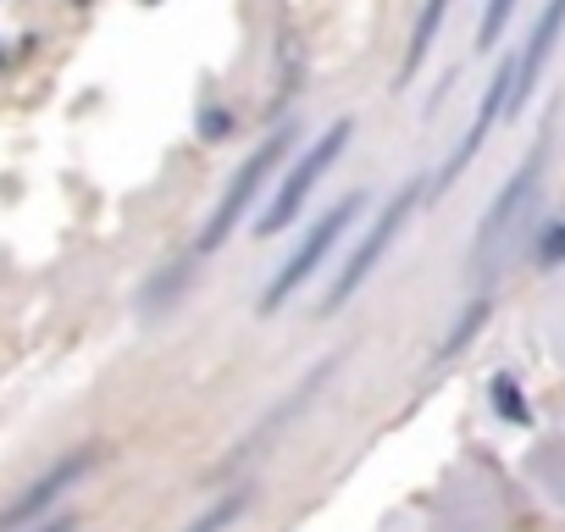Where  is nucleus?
<instances>
[{
	"instance_id": "nucleus-1",
	"label": "nucleus",
	"mask_w": 565,
	"mask_h": 532,
	"mask_svg": "<svg viewBox=\"0 0 565 532\" xmlns=\"http://www.w3.org/2000/svg\"><path fill=\"white\" fill-rule=\"evenodd\" d=\"M543 161H548V134H537L532 156L510 172V183H504V189H499V200L488 205V216H482V227H477V238H471V266H477V273L504 255V244H510V238H515V227L526 222V205H532V194H537Z\"/></svg>"
},
{
	"instance_id": "nucleus-2",
	"label": "nucleus",
	"mask_w": 565,
	"mask_h": 532,
	"mask_svg": "<svg viewBox=\"0 0 565 532\" xmlns=\"http://www.w3.org/2000/svg\"><path fill=\"white\" fill-rule=\"evenodd\" d=\"M350 134H355L350 123H333L328 134H317V139L306 145V156L295 161V172H289V178H282V183H277V194H271V205H266V211H260V222H255V233H260V238H271V233H282V227H289V222H295V216L306 211V200H311V189H317V183H322V172H328V167H333V161L344 156V145H350Z\"/></svg>"
},
{
	"instance_id": "nucleus-3",
	"label": "nucleus",
	"mask_w": 565,
	"mask_h": 532,
	"mask_svg": "<svg viewBox=\"0 0 565 532\" xmlns=\"http://www.w3.org/2000/svg\"><path fill=\"white\" fill-rule=\"evenodd\" d=\"M361 211H366V194L355 189V194H344V200H339L328 216H317V222H311V233L300 238V249L289 255V266H282V273L266 284V295H260V317H271L282 300H289V295H295V289H300L311 273H317V266L328 260V249L339 244V233H344V227H350Z\"/></svg>"
},
{
	"instance_id": "nucleus-4",
	"label": "nucleus",
	"mask_w": 565,
	"mask_h": 532,
	"mask_svg": "<svg viewBox=\"0 0 565 532\" xmlns=\"http://www.w3.org/2000/svg\"><path fill=\"white\" fill-rule=\"evenodd\" d=\"M295 145V128H277L260 150H249L244 156V167L233 172V183H227V194H222V205L211 211V222H205V233H200V255H211L216 244H227V233L244 222V211L255 205V194H260V183L271 178V167L282 161V150Z\"/></svg>"
},
{
	"instance_id": "nucleus-5",
	"label": "nucleus",
	"mask_w": 565,
	"mask_h": 532,
	"mask_svg": "<svg viewBox=\"0 0 565 532\" xmlns=\"http://www.w3.org/2000/svg\"><path fill=\"white\" fill-rule=\"evenodd\" d=\"M416 194H422V183H405V189H399V194H394V200L377 211V222L366 227V238L355 244V255L344 260V273L333 278V289H328V300H322V317H333V311H339V306H344V300H350V295H355L366 278H372V266L383 260V249L394 244V233L411 222V211H416Z\"/></svg>"
},
{
	"instance_id": "nucleus-6",
	"label": "nucleus",
	"mask_w": 565,
	"mask_h": 532,
	"mask_svg": "<svg viewBox=\"0 0 565 532\" xmlns=\"http://www.w3.org/2000/svg\"><path fill=\"white\" fill-rule=\"evenodd\" d=\"M95 455H100V449H78V455L56 460V466H51L40 482H29V493H18L7 510H0V532H18V526L40 521V515H45V510H51V504H56V499H62V493H67V488H73V482H78L89 466H95Z\"/></svg>"
},
{
	"instance_id": "nucleus-7",
	"label": "nucleus",
	"mask_w": 565,
	"mask_h": 532,
	"mask_svg": "<svg viewBox=\"0 0 565 532\" xmlns=\"http://www.w3.org/2000/svg\"><path fill=\"white\" fill-rule=\"evenodd\" d=\"M510 100H515V62H504V67H499V78L488 84V95H482V106H477V117H471V128H466L460 150H455V156H449V167L438 172V194H444V189H449V183L466 172V161L482 150V139H488V134H493V123L510 111Z\"/></svg>"
},
{
	"instance_id": "nucleus-8",
	"label": "nucleus",
	"mask_w": 565,
	"mask_h": 532,
	"mask_svg": "<svg viewBox=\"0 0 565 532\" xmlns=\"http://www.w3.org/2000/svg\"><path fill=\"white\" fill-rule=\"evenodd\" d=\"M559 29H565V0H548L537 29H532V40H526V51L515 56V89H532L537 84V73L548 67V56L559 45Z\"/></svg>"
},
{
	"instance_id": "nucleus-9",
	"label": "nucleus",
	"mask_w": 565,
	"mask_h": 532,
	"mask_svg": "<svg viewBox=\"0 0 565 532\" xmlns=\"http://www.w3.org/2000/svg\"><path fill=\"white\" fill-rule=\"evenodd\" d=\"M449 7H455V0H422V18H416V34H411V51H405V78L427 62V51H433V40H438Z\"/></svg>"
},
{
	"instance_id": "nucleus-10",
	"label": "nucleus",
	"mask_w": 565,
	"mask_h": 532,
	"mask_svg": "<svg viewBox=\"0 0 565 532\" xmlns=\"http://www.w3.org/2000/svg\"><path fill=\"white\" fill-rule=\"evenodd\" d=\"M510 12H515V0H488V12H482V23H477V45H482V51H493V45L504 40Z\"/></svg>"
},
{
	"instance_id": "nucleus-11",
	"label": "nucleus",
	"mask_w": 565,
	"mask_h": 532,
	"mask_svg": "<svg viewBox=\"0 0 565 532\" xmlns=\"http://www.w3.org/2000/svg\"><path fill=\"white\" fill-rule=\"evenodd\" d=\"M238 510H244V493H227L222 504H211V510H205L200 521H189L183 532H227V521H233Z\"/></svg>"
},
{
	"instance_id": "nucleus-12",
	"label": "nucleus",
	"mask_w": 565,
	"mask_h": 532,
	"mask_svg": "<svg viewBox=\"0 0 565 532\" xmlns=\"http://www.w3.org/2000/svg\"><path fill=\"white\" fill-rule=\"evenodd\" d=\"M493 405H499V416H504V422H532V411L521 405L515 377H493Z\"/></svg>"
},
{
	"instance_id": "nucleus-13",
	"label": "nucleus",
	"mask_w": 565,
	"mask_h": 532,
	"mask_svg": "<svg viewBox=\"0 0 565 532\" xmlns=\"http://www.w3.org/2000/svg\"><path fill=\"white\" fill-rule=\"evenodd\" d=\"M482 322H488V300H477V306H466V322L455 328V339H449V344H444L438 355H455V350H460V344H466V339H471V333L482 328Z\"/></svg>"
},
{
	"instance_id": "nucleus-14",
	"label": "nucleus",
	"mask_w": 565,
	"mask_h": 532,
	"mask_svg": "<svg viewBox=\"0 0 565 532\" xmlns=\"http://www.w3.org/2000/svg\"><path fill=\"white\" fill-rule=\"evenodd\" d=\"M537 260H543V266H559V260H565V222H554V227L543 233V244H537Z\"/></svg>"
},
{
	"instance_id": "nucleus-15",
	"label": "nucleus",
	"mask_w": 565,
	"mask_h": 532,
	"mask_svg": "<svg viewBox=\"0 0 565 532\" xmlns=\"http://www.w3.org/2000/svg\"><path fill=\"white\" fill-rule=\"evenodd\" d=\"M227 128H233L227 111H205V139H227Z\"/></svg>"
},
{
	"instance_id": "nucleus-16",
	"label": "nucleus",
	"mask_w": 565,
	"mask_h": 532,
	"mask_svg": "<svg viewBox=\"0 0 565 532\" xmlns=\"http://www.w3.org/2000/svg\"><path fill=\"white\" fill-rule=\"evenodd\" d=\"M73 526H78V521H73V515H56V521H40V526H34V532H73Z\"/></svg>"
}]
</instances>
